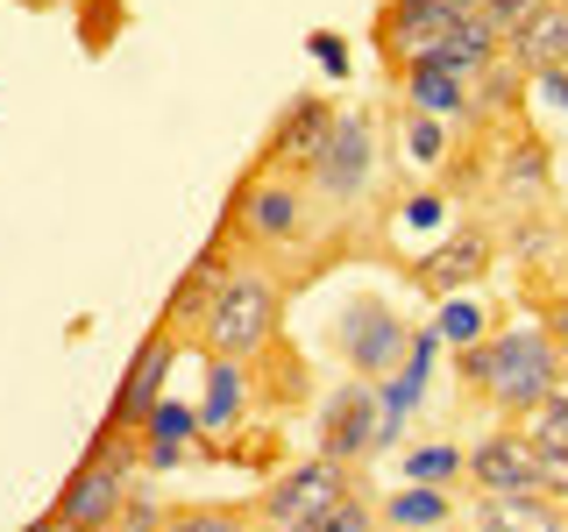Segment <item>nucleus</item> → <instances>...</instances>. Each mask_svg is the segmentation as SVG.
Listing matches in <instances>:
<instances>
[{"label": "nucleus", "instance_id": "9d476101", "mask_svg": "<svg viewBox=\"0 0 568 532\" xmlns=\"http://www.w3.org/2000/svg\"><path fill=\"white\" fill-rule=\"evenodd\" d=\"M497 43H505V35L490 29V14L476 8L469 22H455L448 35H440L434 50H419L413 64H426V71H448V79H476V71H490L497 64Z\"/></svg>", "mask_w": 568, "mask_h": 532}, {"label": "nucleus", "instance_id": "1a4fd4ad", "mask_svg": "<svg viewBox=\"0 0 568 532\" xmlns=\"http://www.w3.org/2000/svg\"><path fill=\"white\" fill-rule=\"evenodd\" d=\"M369 440H377V390L363 383H348L342 398L327 405V426H320V454L327 461H355V454H369Z\"/></svg>", "mask_w": 568, "mask_h": 532}, {"label": "nucleus", "instance_id": "f8f14e48", "mask_svg": "<svg viewBox=\"0 0 568 532\" xmlns=\"http://www.w3.org/2000/svg\"><path fill=\"white\" fill-rule=\"evenodd\" d=\"M484 270H490V235L484 227H462V235H448L434 256L419 263V284L440 291V298H455V284H476Z\"/></svg>", "mask_w": 568, "mask_h": 532}, {"label": "nucleus", "instance_id": "4468645a", "mask_svg": "<svg viewBox=\"0 0 568 532\" xmlns=\"http://www.w3.org/2000/svg\"><path fill=\"white\" fill-rule=\"evenodd\" d=\"M511 58L526 71H561L568 64V0H547V8L511 35Z\"/></svg>", "mask_w": 568, "mask_h": 532}, {"label": "nucleus", "instance_id": "2f4dec72", "mask_svg": "<svg viewBox=\"0 0 568 532\" xmlns=\"http://www.w3.org/2000/svg\"><path fill=\"white\" fill-rule=\"evenodd\" d=\"M29 532H58V511H50V519H36V525H29Z\"/></svg>", "mask_w": 568, "mask_h": 532}, {"label": "nucleus", "instance_id": "f257e3e1", "mask_svg": "<svg viewBox=\"0 0 568 532\" xmlns=\"http://www.w3.org/2000/svg\"><path fill=\"white\" fill-rule=\"evenodd\" d=\"M462 377L484 390L490 405H505V412H532V405L555 390L561 355H555V341H547L540 327H511V334H497V341L462 348Z\"/></svg>", "mask_w": 568, "mask_h": 532}, {"label": "nucleus", "instance_id": "6ab92c4d", "mask_svg": "<svg viewBox=\"0 0 568 532\" xmlns=\"http://www.w3.org/2000/svg\"><path fill=\"white\" fill-rule=\"evenodd\" d=\"M327 129H334V106L327 100H298L292 114H284V129H277V150L298 156V164H313V150L327 142Z\"/></svg>", "mask_w": 568, "mask_h": 532}, {"label": "nucleus", "instance_id": "7c9ffc66", "mask_svg": "<svg viewBox=\"0 0 568 532\" xmlns=\"http://www.w3.org/2000/svg\"><path fill=\"white\" fill-rule=\"evenodd\" d=\"M405 221H413V227H434L440 221V200H426V192H419V200L405 206Z\"/></svg>", "mask_w": 568, "mask_h": 532}, {"label": "nucleus", "instance_id": "6e6552de", "mask_svg": "<svg viewBox=\"0 0 568 532\" xmlns=\"http://www.w3.org/2000/svg\"><path fill=\"white\" fill-rule=\"evenodd\" d=\"M469 475L484 497H511V490H540V454L526 448V433H490L469 454Z\"/></svg>", "mask_w": 568, "mask_h": 532}, {"label": "nucleus", "instance_id": "f3484780", "mask_svg": "<svg viewBox=\"0 0 568 532\" xmlns=\"http://www.w3.org/2000/svg\"><path fill=\"white\" fill-rule=\"evenodd\" d=\"M405 100L434 121H462L469 114V79H448V71H426V64H405Z\"/></svg>", "mask_w": 568, "mask_h": 532}, {"label": "nucleus", "instance_id": "393cba45", "mask_svg": "<svg viewBox=\"0 0 568 532\" xmlns=\"http://www.w3.org/2000/svg\"><path fill=\"white\" fill-rule=\"evenodd\" d=\"M405 150H413L419 164H440V150H448V121L413 114V129H405Z\"/></svg>", "mask_w": 568, "mask_h": 532}, {"label": "nucleus", "instance_id": "9b49d317", "mask_svg": "<svg viewBox=\"0 0 568 532\" xmlns=\"http://www.w3.org/2000/svg\"><path fill=\"white\" fill-rule=\"evenodd\" d=\"M242 227L256 242H298V235H306V200H298V185H284V177H271V185H248Z\"/></svg>", "mask_w": 568, "mask_h": 532}, {"label": "nucleus", "instance_id": "ddd939ff", "mask_svg": "<svg viewBox=\"0 0 568 532\" xmlns=\"http://www.w3.org/2000/svg\"><path fill=\"white\" fill-rule=\"evenodd\" d=\"M171 362H178V348H171V341H150V348L135 355V369H129V377H121V390H114V426H142V412L164 398Z\"/></svg>", "mask_w": 568, "mask_h": 532}, {"label": "nucleus", "instance_id": "0eeeda50", "mask_svg": "<svg viewBox=\"0 0 568 532\" xmlns=\"http://www.w3.org/2000/svg\"><path fill=\"white\" fill-rule=\"evenodd\" d=\"M484 8V0H390L384 8V22H377V35H384V50L390 58H405L413 64L419 50H434L440 35H448L455 22H469V14Z\"/></svg>", "mask_w": 568, "mask_h": 532}, {"label": "nucleus", "instance_id": "2eb2a0df", "mask_svg": "<svg viewBox=\"0 0 568 532\" xmlns=\"http://www.w3.org/2000/svg\"><path fill=\"white\" fill-rule=\"evenodd\" d=\"M476 532H561V511H555V497H540V490L484 497V511H476Z\"/></svg>", "mask_w": 568, "mask_h": 532}, {"label": "nucleus", "instance_id": "a211bd4d", "mask_svg": "<svg viewBox=\"0 0 568 532\" xmlns=\"http://www.w3.org/2000/svg\"><path fill=\"white\" fill-rule=\"evenodd\" d=\"M384 519L398 525V532H440V525L455 519V504H448V490H440V483H405L384 504Z\"/></svg>", "mask_w": 568, "mask_h": 532}, {"label": "nucleus", "instance_id": "423d86ee", "mask_svg": "<svg viewBox=\"0 0 568 532\" xmlns=\"http://www.w3.org/2000/svg\"><path fill=\"white\" fill-rule=\"evenodd\" d=\"M334 497H348L342 490V461H298V469H284L277 483H271V497H263V511H271V525H284V532H306L320 511L334 504Z\"/></svg>", "mask_w": 568, "mask_h": 532}, {"label": "nucleus", "instance_id": "b1692460", "mask_svg": "<svg viewBox=\"0 0 568 532\" xmlns=\"http://www.w3.org/2000/svg\"><path fill=\"white\" fill-rule=\"evenodd\" d=\"M306 532H369V504H363V497H334Z\"/></svg>", "mask_w": 568, "mask_h": 532}, {"label": "nucleus", "instance_id": "bb28decb", "mask_svg": "<svg viewBox=\"0 0 568 532\" xmlns=\"http://www.w3.org/2000/svg\"><path fill=\"white\" fill-rule=\"evenodd\" d=\"M306 50L320 58V71H348V43H342L334 29H313V35H306Z\"/></svg>", "mask_w": 568, "mask_h": 532}, {"label": "nucleus", "instance_id": "5701e85b", "mask_svg": "<svg viewBox=\"0 0 568 532\" xmlns=\"http://www.w3.org/2000/svg\"><path fill=\"white\" fill-rule=\"evenodd\" d=\"M434 334H440V341H462V348H469L476 334H484V313H476L469 298H440V319H434Z\"/></svg>", "mask_w": 568, "mask_h": 532}, {"label": "nucleus", "instance_id": "412c9836", "mask_svg": "<svg viewBox=\"0 0 568 532\" xmlns=\"http://www.w3.org/2000/svg\"><path fill=\"white\" fill-rule=\"evenodd\" d=\"M142 433H150V448H185V433H200V412H192V405L156 398L150 412H142Z\"/></svg>", "mask_w": 568, "mask_h": 532}, {"label": "nucleus", "instance_id": "c756f323", "mask_svg": "<svg viewBox=\"0 0 568 532\" xmlns=\"http://www.w3.org/2000/svg\"><path fill=\"white\" fill-rule=\"evenodd\" d=\"M532 85H540L547 106H561V114H568V64L561 71H532Z\"/></svg>", "mask_w": 568, "mask_h": 532}, {"label": "nucleus", "instance_id": "f03ea898", "mask_svg": "<svg viewBox=\"0 0 568 532\" xmlns=\"http://www.w3.org/2000/svg\"><path fill=\"white\" fill-rule=\"evenodd\" d=\"M277 327V284L256 277V270H235L213 284V306H206V341L213 355H227V362H248L263 341H271Z\"/></svg>", "mask_w": 568, "mask_h": 532}, {"label": "nucleus", "instance_id": "39448f33", "mask_svg": "<svg viewBox=\"0 0 568 532\" xmlns=\"http://www.w3.org/2000/svg\"><path fill=\"white\" fill-rule=\"evenodd\" d=\"M121 461H129V454H106V461H85V469L71 475L64 497H58V532H106L114 511H129Z\"/></svg>", "mask_w": 568, "mask_h": 532}, {"label": "nucleus", "instance_id": "4be33fe9", "mask_svg": "<svg viewBox=\"0 0 568 532\" xmlns=\"http://www.w3.org/2000/svg\"><path fill=\"white\" fill-rule=\"evenodd\" d=\"M462 469H469V461H462L448 440H434V448H413V454H405V483H455Z\"/></svg>", "mask_w": 568, "mask_h": 532}, {"label": "nucleus", "instance_id": "20e7f679", "mask_svg": "<svg viewBox=\"0 0 568 532\" xmlns=\"http://www.w3.org/2000/svg\"><path fill=\"white\" fill-rule=\"evenodd\" d=\"M369 114H334L327 142L313 150V185L327 200H363L369 192Z\"/></svg>", "mask_w": 568, "mask_h": 532}, {"label": "nucleus", "instance_id": "c85d7f7f", "mask_svg": "<svg viewBox=\"0 0 568 532\" xmlns=\"http://www.w3.org/2000/svg\"><path fill=\"white\" fill-rule=\"evenodd\" d=\"M171 532H242V525L227 519V511H185V519H178Z\"/></svg>", "mask_w": 568, "mask_h": 532}, {"label": "nucleus", "instance_id": "aec40b11", "mask_svg": "<svg viewBox=\"0 0 568 532\" xmlns=\"http://www.w3.org/2000/svg\"><path fill=\"white\" fill-rule=\"evenodd\" d=\"M526 448L532 454H568V398L547 390V398L526 412Z\"/></svg>", "mask_w": 568, "mask_h": 532}, {"label": "nucleus", "instance_id": "a878e982", "mask_svg": "<svg viewBox=\"0 0 568 532\" xmlns=\"http://www.w3.org/2000/svg\"><path fill=\"white\" fill-rule=\"evenodd\" d=\"M540 8H547V0H484V14H490V29H497V35H519Z\"/></svg>", "mask_w": 568, "mask_h": 532}, {"label": "nucleus", "instance_id": "dca6fc26", "mask_svg": "<svg viewBox=\"0 0 568 532\" xmlns=\"http://www.w3.org/2000/svg\"><path fill=\"white\" fill-rule=\"evenodd\" d=\"M200 412V426L206 433H227L242 412H248V377H242V362H227V355H213L206 362V398L192 405Z\"/></svg>", "mask_w": 568, "mask_h": 532}, {"label": "nucleus", "instance_id": "cd10ccee", "mask_svg": "<svg viewBox=\"0 0 568 532\" xmlns=\"http://www.w3.org/2000/svg\"><path fill=\"white\" fill-rule=\"evenodd\" d=\"M213 284H221V277L200 263V270L185 277V291H178V313H206V306H213Z\"/></svg>", "mask_w": 568, "mask_h": 532}, {"label": "nucleus", "instance_id": "7ed1b4c3", "mask_svg": "<svg viewBox=\"0 0 568 532\" xmlns=\"http://www.w3.org/2000/svg\"><path fill=\"white\" fill-rule=\"evenodd\" d=\"M334 341H342L355 377H390V369L405 362V327H398L390 306H377V298H348L342 319H334Z\"/></svg>", "mask_w": 568, "mask_h": 532}]
</instances>
